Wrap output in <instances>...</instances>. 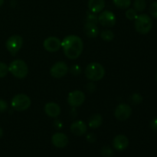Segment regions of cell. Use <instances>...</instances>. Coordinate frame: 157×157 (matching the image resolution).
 <instances>
[{"label": "cell", "instance_id": "cell-28", "mask_svg": "<svg viewBox=\"0 0 157 157\" xmlns=\"http://www.w3.org/2000/svg\"><path fill=\"white\" fill-rule=\"evenodd\" d=\"M71 74H73V75H80L81 72V67H80L79 65H74L72 66L71 68Z\"/></svg>", "mask_w": 157, "mask_h": 157}, {"label": "cell", "instance_id": "cell-7", "mask_svg": "<svg viewBox=\"0 0 157 157\" xmlns=\"http://www.w3.org/2000/svg\"><path fill=\"white\" fill-rule=\"evenodd\" d=\"M98 21L100 24L104 27L111 28L113 27L116 24V16L112 12L108 10H105L101 12L99 16H98Z\"/></svg>", "mask_w": 157, "mask_h": 157}, {"label": "cell", "instance_id": "cell-30", "mask_svg": "<svg viewBox=\"0 0 157 157\" xmlns=\"http://www.w3.org/2000/svg\"><path fill=\"white\" fill-rule=\"evenodd\" d=\"M150 127L153 131L157 133V117L152 120L151 122H150Z\"/></svg>", "mask_w": 157, "mask_h": 157}, {"label": "cell", "instance_id": "cell-29", "mask_svg": "<svg viewBox=\"0 0 157 157\" xmlns=\"http://www.w3.org/2000/svg\"><path fill=\"white\" fill-rule=\"evenodd\" d=\"M8 104L6 101L2 99H0V112H4L7 110Z\"/></svg>", "mask_w": 157, "mask_h": 157}, {"label": "cell", "instance_id": "cell-9", "mask_svg": "<svg viewBox=\"0 0 157 157\" xmlns=\"http://www.w3.org/2000/svg\"><path fill=\"white\" fill-rule=\"evenodd\" d=\"M132 114V108L127 104H121L117 107L114 111V116L118 121H127Z\"/></svg>", "mask_w": 157, "mask_h": 157}, {"label": "cell", "instance_id": "cell-33", "mask_svg": "<svg viewBox=\"0 0 157 157\" xmlns=\"http://www.w3.org/2000/svg\"><path fill=\"white\" fill-rule=\"evenodd\" d=\"M2 135H3V131H2V129L1 127H0V138H1L2 136Z\"/></svg>", "mask_w": 157, "mask_h": 157}, {"label": "cell", "instance_id": "cell-2", "mask_svg": "<svg viewBox=\"0 0 157 157\" xmlns=\"http://www.w3.org/2000/svg\"><path fill=\"white\" fill-rule=\"evenodd\" d=\"M85 75L89 80L92 81H100L105 75V69L102 64L99 63H90L86 67Z\"/></svg>", "mask_w": 157, "mask_h": 157}, {"label": "cell", "instance_id": "cell-13", "mask_svg": "<svg viewBox=\"0 0 157 157\" xmlns=\"http://www.w3.org/2000/svg\"><path fill=\"white\" fill-rule=\"evenodd\" d=\"M87 130V125L82 121H75L71 125V131L76 136H82Z\"/></svg>", "mask_w": 157, "mask_h": 157}, {"label": "cell", "instance_id": "cell-6", "mask_svg": "<svg viewBox=\"0 0 157 157\" xmlns=\"http://www.w3.org/2000/svg\"><path fill=\"white\" fill-rule=\"evenodd\" d=\"M23 44L22 37L18 35H14L9 37L6 42V46L7 50L12 55H15L20 49L21 48Z\"/></svg>", "mask_w": 157, "mask_h": 157}, {"label": "cell", "instance_id": "cell-31", "mask_svg": "<svg viewBox=\"0 0 157 157\" xmlns=\"http://www.w3.org/2000/svg\"><path fill=\"white\" fill-rule=\"evenodd\" d=\"M87 140L88 142L94 143L95 142V140H96V136H95L93 133H90L87 136Z\"/></svg>", "mask_w": 157, "mask_h": 157}, {"label": "cell", "instance_id": "cell-8", "mask_svg": "<svg viewBox=\"0 0 157 157\" xmlns=\"http://www.w3.org/2000/svg\"><path fill=\"white\" fill-rule=\"evenodd\" d=\"M85 101V95L81 90H74L67 97V103L72 107H78L82 105Z\"/></svg>", "mask_w": 157, "mask_h": 157}, {"label": "cell", "instance_id": "cell-12", "mask_svg": "<svg viewBox=\"0 0 157 157\" xmlns=\"http://www.w3.org/2000/svg\"><path fill=\"white\" fill-rule=\"evenodd\" d=\"M52 143L58 148H64L68 144V138L64 133H56L52 136Z\"/></svg>", "mask_w": 157, "mask_h": 157}, {"label": "cell", "instance_id": "cell-17", "mask_svg": "<svg viewBox=\"0 0 157 157\" xmlns=\"http://www.w3.org/2000/svg\"><path fill=\"white\" fill-rule=\"evenodd\" d=\"M105 6V0H88V9L94 13H99Z\"/></svg>", "mask_w": 157, "mask_h": 157}, {"label": "cell", "instance_id": "cell-19", "mask_svg": "<svg viewBox=\"0 0 157 157\" xmlns=\"http://www.w3.org/2000/svg\"><path fill=\"white\" fill-rule=\"evenodd\" d=\"M147 7L146 0H135L133 2V9L137 12H142L145 10Z\"/></svg>", "mask_w": 157, "mask_h": 157}, {"label": "cell", "instance_id": "cell-14", "mask_svg": "<svg viewBox=\"0 0 157 157\" xmlns=\"http://www.w3.org/2000/svg\"><path fill=\"white\" fill-rule=\"evenodd\" d=\"M129 145V140L125 135L120 134L115 136L113 140V146L117 150L122 151L127 148Z\"/></svg>", "mask_w": 157, "mask_h": 157}, {"label": "cell", "instance_id": "cell-10", "mask_svg": "<svg viewBox=\"0 0 157 157\" xmlns=\"http://www.w3.org/2000/svg\"><path fill=\"white\" fill-rule=\"evenodd\" d=\"M68 71V67L66 63L58 61L55 63L50 69V74L53 78H61L65 76Z\"/></svg>", "mask_w": 157, "mask_h": 157}, {"label": "cell", "instance_id": "cell-24", "mask_svg": "<svg viewBox=\"0 0 157 157\" xmlns=\"http://www.w3.org/2000/svg\"><path fill=\"white\" fill-rule=\"evenodd\" d=\"M9 67L3 62H0V78H5L9 73Z\"/></svg>", "mask_w": 157, "mask_h": 157}, {"label": "cell", "instance_id": "cell-32", "mask_svg": "<svg viewBox=\"0 0 157 157\" xmlns=\"http://www.w3.org/2000/svg\"><path fill=\"white\" fill-rule=\"evenodd\" d=\"M54 126H55L57 129L62 128V124H61V121H55V122L54 123Z\"/></svg>", "mask_w": 157, "mask_h": 157}, {"label": "cell", "instance_id": "cell-23", "mask_svg": "<svg viewBox=\"0 0 157 157\" xmlns=\"http://www.w3.org/2000/svg\"><path fill=\"white\" fill-rule=\"evenodd\" d=\"M87 22H90V23H94V24H97L98 21V18L96 15V13H94L92 12H87Z\"/></svg>", "mask_w": 157, "mask_h": 157}, {"label": "cell", "instance_id": "cell-26", "mask_svg": "<svg viewBox=\"0 0 157 157\" xmlns=\"http://www.w3.org/2000/svg\"><path fill=\"white\" fill-rule=\"evenodd\" d=\"M101 154L104 157H111L113 156V152L112 149L109 147H104L101 150Z\"/></svg>", "mask_w": 157, "mask_h": 157}, {"label": "cell", "instance_id": "cell-15", "mask_svg": "<svg viewBox=\"0 0 157 157\" xmlns=\"http://www.w3.org/2000/svg\"><path fill=\"white\" fill-rule=\"evenodd\" d=\"M44 112L50 117L57 118L61 113V108L56 103L49 102L44 106Z\"/></svg>", "mask_w": 157, "mask_h": 157}, {"label": "cell", "instance_id": "cell-22", "mask_svg": "<svg viewBox=\"0 0 157 157\" xmlns=\"http://www.w3.org/2000/svg\"><path fill=\"white\" fill-rule=\"evenodd\" d=\"M125 15H126V17H127L129 20H135L138 15L137 12H136L134 9H127Z\"/></svg>", "mask_w": 157, "mask_h": 157}, {"label": "cell", "instance_id": "cell-18", "mask_svg": "<svg viewBox=\"0 0 157 157\" xmlns=\"http://www.w3.org/2000/svg\"><path fill=\"white\" fill-rule=\"evenodd\" d=\"M103 123V117L99 113H95L90 117L88 125L91 129H97L101 126Z\"/></svg>", "mask_w": 157, "mask_h": 157}, {"label": "cell", "instance_id": "cell-21", "mask_svg": "<svg viewBox=\"0 0 157 157\" xmlns=\"http://www.w3.org/2000/svg\"><path fill=\"white\" fill-rule=\"evenodd\" d=\"M101 37L104 41H110L114 38V33L111 30H104L101 33Z\"/></svg>", "mask_w": 157, "mask_h": 157}, {"label": "cell", "instance_id": "cell-34", "mask_svg": "<svg viewBox=\"0 0 157 157\" xmlns=\"http://www.w3.org/2000/svg\"><path fill=\"white\" fill-rule=\"evenodd\" d=\"M4 3V0H0V6H2Z\"/></svg>", "mask_w": 157, "mask_h": 157}, {"label": "cell", "instance_id": "cell-27", "mask_svg": "<svg viewBox=\"0 0 157 157\" xmlns=\"http://www.w3.org/2000/svg\"><path fill=\"white\" fill-rule=\"evenodd\" d=\"M150 13L153 18H157V2H154L150 5Z\"/></svg>", "mask_w": 157, "mask_h": 157}, {"label": "cell", "instance_id": "cell-3", "mask_svg": "<svg viewBox=\"0 0 157 157\" xmlns=\"http://www.w3.org/2000/svg\"><path fill=\"white\" fill-rule=\"evenodd\" d=\"M135 29L136 32L142 35H146L150 32L153 27L152 18L147 14H141L137 15L135 19Z\"/></svg>", "mask_w": 157, "mask_h": 157}, {"label": "cell", "instance_id": "cell-4", "mask_svg": "<svg viewBox=\"0 0 157 157\" xmlns=\"http://www.w3.org/2000/svg\"><path fill=\"white\" fill-rule=\"evenodd\" d=\"M9 71L18 79L25 78L29 73V67L22 60H15L12 61L9 66Z\"/></svg>", "mask_w": 157, "mask_h": 157}, {"label": "cell", "instance_id": "cell-25", "mask_svg": "<svg viewBox=\"0 0 157 157\" xmlns=\"http://www.w3.org/2000/svg\"><path fill=\"white\" fill-rule=\"evenodd\" d=\"M130 101L132 102V104H139L143 101V97L140 94H133L130 97Z\"/></svg>", "mask_w": 157, "mask_h": 157}, {"label": "cell", "instance_id": "cell-16", "mask_svg": "<svg viewBox=\"0 0 157 157\" xmlns=\"http://www.w3.org/2000/svg\"><path fill=\"white\" fill-rule=\"evenodd\" d=\"M84 32L88 38H96L99 34V29L97 24L90 22H86L84 26Z\"/></svg>", "mask_w": 157, "mask_h": 157}, {"label": "cell", "instance_id": "cell-35", "mask_svg": "<svg viewBox=\"0 0 157 157\" xmlns=\"http://www.w3.org/2000/svg\"><path fill=\"white\" fill-rule=\"evenodd\" d=\"M156 82H157V71H156Z\"/></svg>", "mask_w": 157, "mask_h": 157}, {"label": "cell", "instance_id": "cell-5", "mask_svg": "<svg viewBox=\"0 0 157 157\" xmlns=\"http://www.w3.org/2000/svg\"><path fill=\"white\" fill-rule=\"evenodd\" d=\"M12 108L17 111H23L29 108L31 106V99L29 96L23 94H17L12 100Z\"/></svg>", "mask_w": 157, "mask_h": 157}, {"label": "cell", "instance_id": "cell-1", "mask_svg": "<svg viewBox=\"0 0 157 157\" xmlns=\"http://www.w3.org/2000/svg\"><path fill=\"white\" fill-rule=\"evenodd\" d=\"M65 56L69 59H76L81 55L84 49V43L82 39L77 35H68L61 41Z\"/></svg>", "mask_w": 157, "mask_h": 157}, {"label": "cell", "instance_id": "cell-11", "mask_svg": "<svg viewBox=\"0 0 157 157\" xmlns=\"http://www.w3.org/2000/svg\"><path fill=\"white\" fill-rule=\"evenodd\" d=\"M43 46L49 52H58L61 48V41L56 37H49L44 40Z\"/></svg>", "mask_w": 157, "mask_h": 157}, {"label": "cell", "instance_id": "cell-20", "mask_svg": "<svg viewBox=\"0 0 157 157\" xmlns=\"http://www.w3.org/2000/svg\"><path fill=\"white\" fill-rule=\"evenodd\" d=\"M116 7L121 9H126L131 5V0H113Z\"/></svg>", "mask_w": 157, "mask_h": 157}]
</instances>
